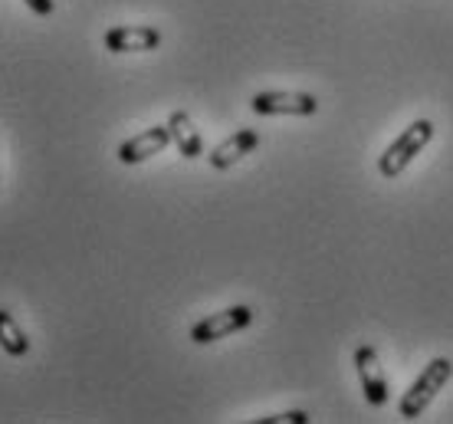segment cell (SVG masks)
Returning <instances> with one entry per match:
<instances>
[{
    "label": "cell",
    "mask_w": 453,
    "mask_h": 424,
    "mask_svg": "<svg viewBox=\"0 0 453 424\" xmlns=\"http://www.w3.org/2000/svg\"><path fill=\"white\" fill-rule=\"evenodd\" d=\"M250 322H253V310H250V306H230V310H220V312H214V316H207V320L197 322L191 329V343H197V345L217 343V339H226V335L247 329Z\"/></svg>",
    "instance_id": "3"
},
{
    "label": "cell",
    "mask_w": 453,
    "mask_h": 424,
    "mask_svg": "<svg viewBox=\"0 0 453 424\" xmlns=\"http://www.w3.org/2000/svg\"><path fill=\"white\" fill-rule=\"evenodd\" d=\"M453 375V362L450 358H434L431 366H424V375H420L414 385H411V391L401 398V405H397V414L404 418V421H414V418H420V414L427 412V405L437 398V391L450 382Z\"/></svg>",
    "instance_id": "2"
},
{
    "label": "cell",
    "mask_w": 453,
    "mask_h": 424,
    "mask_svg": "<svg viewBox=\"0 0 453 424\" xmlns=\"http://www.w3.org/2000/svg\"><path fill=\"white\" fill-rule=\"evenodd\" d=\"M0 349L13 358H20L30 352V339H27V333L20 329V322L13 320L7 310H0Z\"/></svg>",
    "instance_id": "10"
},
{
    "label": "cell",
    "mask_w": 453,
    "mask_h": 424,
    "mask_svg": "<svg viewBox=\"0 0 453 424\" xmlns=\"http://www.w3.org/2000/svg\"><path fill=\"white\" fill-rule=\"evenodd\" d=\"M434 138V122L431 119H418V122H411L401 135L388 145V151L378 158V172L385 174V178H397V174L408 168L411 161L418 158L424 145Z\"/></svg>",
    "instance_id": "1"
},
{
    "label": "cell",
    "mask_w": 453,
    "mask_h": 424,
    "mask_svg": "<svg viewBox=\"0 0 453 424\" xmlns=\"http://www.w3.org/2000/svg\"><path fill=\"white\" fill-rule=\"evenodd\" d=\"M168 145H171V128L168 126L145 128V132H138L135 138H128V142L119 145V161H122V165H142V161L161 155Z\"/></svg>",
    "instance_id": "7"
},
{
    "label": "cell",
    "mask_w": 453,
    "mask_h": 424,
    "mask_svg": "<svg viewBox=\"0 0 453 424\" xmlns=\"http://www.w3.org/2000/svg\"><path fill=\"white\" fill-rule=\"evenodd\" d=\"M250 109L257 115H316L319 99L312 92H257Z\"/></svg>",
    "instance_id": "4"
},
{
    "label": "cell",
    "mask_w": 453,
    "mask_h": 424,
    "mask_svg": "<svg viewBox=\"0 0 453 424\" xmlns=\"http://www.w3.org/2000/svg\"><path fill=\"white\" fill-rule=\"evenodd\" d=\"M355 368H358V379H362L365 402L372 405V408H381L388 402V379L372 345H358L355 349Z\"/></svg>",
    "instance_id": "5"
},
{
    "label": "cell",
    "mask_w": 453,
    "mask_h": 424,
    "mask_svg": "<svg viewBox=\"0 0 453 424\" xmlns=\"http://www.w3.org/2000/svg\"><path fill=\"white\" fill-rule=\"evenodd\" d=\"M23 4L34 13H40V17H50V13L57 11V0H23Z\"/></svg>",
    "instance_id": "12"
},
{
    "label": "cell",
    "mask_w": 453,
    "mask_h": 424,
    "mask_svg": "<svg viewBox=\"0 0 453 424\" xmlns=\"http://www.w3.org/2000/svg\"><path fill=\"white\" fill-rule=\"evenodd\" d=\"M168 128H171V142L178 145V151H181L184 158H201L204 155V142H201V132L194 128L191 115L188 112H171L168 119Z\"/></svg>",
    "instance_id": "9"
},
{
    "label": "cell",
    "mask_w": 453,
    "mask_h": 424,
    "mask_svg": "<svg viewBox=\"0 0 453 424\" xmlns=\"http://www.w3.org/2000/svg\"><path fill=\"white\" fill-rule=\"evenodd\" d=\"M257 145H260V132L240 128V132H234L226 142H220V145L207 155V161H211V168H217V172H226V168H234V165H237L243 155H250Z\"/></svg>",
    "instance_id": "8"
},
{
    "label": "cell",
    "mask_w": 453,
    "mask_h": 424,
    "mask_svg": "<svg viewBox=\"0 0 453 424\" xmlns=\"http://www.w3.org/2000/svg\"><path fill=\"white\" fill-rule=\"evenodd\" d=\"M263 424H306V412H283V414H270V418H260Z\"/></svg>",
    "instance_id": "11"
},
{
    "label": "cell",
    "mask_w": 453,
    "mask_h": 424,
    "mask_svg": "<svg viewBox=\"0 0 453 424\" xmlns=\"http://www.w3.org/2000/svg\"><path fill=\"white\" fill-rule=\"evenodd\" d=\"M103 43L109 53H148V50H158L161 46V30L158 27H145V23L112 27Z\"/></svg>",
    "instance_id": "6"
}]
</instances>
